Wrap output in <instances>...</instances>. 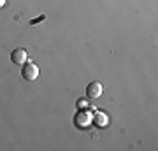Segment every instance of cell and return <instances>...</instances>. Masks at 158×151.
<instances>
[{
	"instance_id": "8992f818",
	"label": "cell",
	"mask_w": 158,
	"mask_h": 151,
	"mask_svg": "<svg viewBox=\"0 0 158 151\" xmlns=\"http://www.w3.org/2000/svg\"><path fill=\"white\" fill-rule=\"evenodd\" d=\"M77 107H79V109H83V107L86 109V107H88V104H86V100H83V99H81V100H77Z\"/></svg>"
},
{
	"instance_id": "5b68a950",
	"label": "cell",
	"mask_w": 158,
	"mask_h": 151,
	"mask_svg": "<svg viewBox=\"0 0 158 151\" xmlns=\"http://www.w3.org/2000/svg\"><path fill=\"white\" fill-rule=\"evenodd\" d=\"M91 121V114L86 111H79L77 114H76V125H77L79 128H86L88 125H90Z\"/></svg>"
},
{
	"instance_id": "52a82bcc",
	"label": "cell",
	"mask_w": 158,
	"mask_h": 151,
	"mask_svg": "<svg viewBox=\"0 0 158 151\" xmlns=\"http://www.w3.org/2000/svg\"><path fill=\"white\" fill-rule=\"evenodd\" d=\"M6 6V0H0V7H4Z\"/></svg>"
},
{
	"instance_id": "7a4b0ae2",
	"label": "cell",
	"mask_w": 158,
	"mask_h": 151,
	"mask_svg": "<svg viewBox=\"0 0 158 151\" xmlns=\"http://www.w3.org/2000/svg\"><path fill=\"white\" fill-rule=\"evenodd\" d=\"M11 62L14 63V65H23V63H27L28 62V53H27V49H23V48L14 49L11 53Z\"/></svg>"
},
{
	"instance_id": "277c9868",
	"label": "cell",
	"mask_w": 158,
	"mask_h": 151,
	"mask_svg": "<svg viewBox=\"0 0 158 151\" xmlns=\"http://www.w3.org/2000/svg\"><path fill=\"white\" fill-rule=\"evenodd\" d=\"M91 121H93L97 127L104 128V127H107V123H109V116L104 111H95L93 112V116H91Z\"/></svg>"
},
{
	"instance_id": "3957f363",
	"label": "cell",
	"mask_w": 158,
	"mask_h": 151,
	"mask_svg": "<svg viewBox=\"0 0 158 151\" xmlns=\"http://www.w3.org/2000/svg\"><path fill=\"white\" fill-rule=\"evenodd\" d=\"M100 95H102V84L98 83V81H93V83H90L86 86V97H88V99L97 100Z\"/></svg>"
},
{
	"instance_id": "6da1fadb",
	"label": "cell",
	"mask_w": 158,
	"mask_h": 151,
	"mask_svg": "<svg viewBox=\"0 0 158 151\" xmlns=\"http://www.w3.org/2000/svg\"><path fill=\"white\" fill-rule=\"evenodd\" d=\"M21 78L25 81H35V79L39 78V67L35 65L34 62H27L21 65Z\"/></svg>"
}]
</instances>
